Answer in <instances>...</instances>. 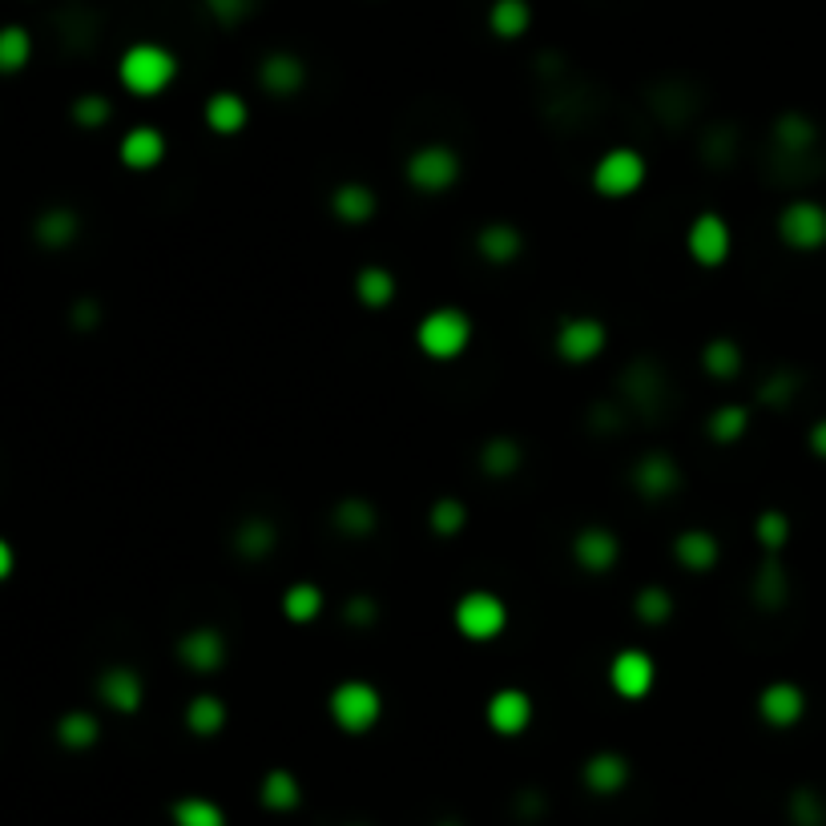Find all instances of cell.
I'll return each mask as SVG.
<instances>
[{
    "label": "cell",
    "instance_id": "13",
    "mask_svg": "<svg viewBox=\"0 0 826 826\" xmlns=\"http://www.w3.org/2000/svg\"><path fill=\"white\" fill-rule=\"evenodd\" d=\"M101 698L110 701L113 710H138L141 701V681L134 669H105L97 681Z\"/></svg>",
    "mask_w": 826,
    "mask_h": 826
},
{
    "label": "cell",
    "instance_id": "24",
    "mask_svg": "<svg viewBox=\"0 0 826 826\" xmlns=\"http://www.w3.org/2000/svg\"><path fill=\"white\" fill-rule=\"evenodd\" d=\"M319 593L314 588H307V585H299V588H290L287 597H283V609H287V617H295V621H307V617H314L319 613Z\"/></svg>",
    "mask_w": 826,
    "mask_h": 826
},
{
    "label": "cell",
    "instance_id": "6",
    "mask_svg": "<svg viewBox=\"0 0 826 826\" xmlns=\"http://www.w3.org/2000/svg\"><path fill=\"white\" fill-rule=\"evenodd\" d=\"M782 239L794 246V251H814L826 242V210L814 206V202H794L787 214H782Z\"/></svg>",
    "mask_w": 826,
    "mask_h": 826
},
{
    "label": "cell",
    "instance_id": "4",
    "mask_svg": "<svg viewBox=\"0 0 826 826\" xmlns=\"http://www.w3.org/2000/svg\"><path fill=\"white\" fill-rule=\"evenodd\" d=\"M641 177H645V162H641L638 153L613 150L597 162L593 186L601 190V194H609V198H626V194H633V190L641 186Z\"/></svg>",
    "mask_w": 826,
    "mask_h": 826
},
{
    "label": "cell",
    "instance_id": "2",
    "mask_svg": "<svg viewBox=\"0 0 826 826\" xmlns=\"http://www.w3.org/2000/svg\"><path fill=\"white\" fill-rule=\"evenodd\" d=\"M468 335H472V326H468V319H463L460 311H432L424 323H420V331H415L420 347H424L432 359H456V355L468 347Z\"/></svg>",
    "mask_w": 826,
    "mask_h": 826
},
{
    "label": "cell",
    "instance_id": "14",
    "mask_svg": "<svg viewBox=\"0 0 826 826\" xmlns=\"http://www.w3.org/2000/svg\"><path fill=\"white\" fill-rule=\"evenodd\" d=\"M802 693L794 686H770L762 693V718L766 722H775V726H794L802 718Z\"/></svg>",
    "mask_w": 826,
    "mask_h": 826
},
{
    "label": "cell",
    "instance_id": "17",
    "mask_svg": "<svg viewBox=\"0 0 826 826\" xmlns=\"http://www.w3.org/2000/svg\"><path fill=\"white\" fill-rule=\"evenodd\" d=\"M177 826H226V814L210 799H182L174 806Z\"/></svg>",
    "mask_w": 826,
    "mask_h": 826
},
{
    "label": "cell",
    "instance_id": "29",
    "mask_svg": "<svg viewBox=\"0 0 826 826\" xmlns=\"http://www.w3.org/2000/svg\"><path fill=\"white\" fill-rule=\"evenodd\" d=\"M681 557L689 564H710L714 561V544H710V537H686L681 540Z\"/></svg>",
    "mask_w": 826,
    "mask_h": 826
},
{
    "label": "cell",
    "instance_id": "11",
    "mask_svg": "<svg viewBox=\"0 0 826 826\" xmlns=\"http://www.w3.org/2000/svg\"><path fill=\"white\" fill-rule=\"evenodd\" d=\"M528 718H532V705H528V698L520 689H501V693L489 701V722L492 730H501V734H520V730L528 726Z\"/></svg>",
    "mask_w": 826,
    "mask_h": 826
},
{
    "label": "cell",
    "instance_id": "5",
    "mask_svg": "<svg viewBox=\"0 0 826 826\" xmlns=\"http://www.w3.org/2000/svg\"><path fill=\"white\" fill-rule=\"evenodd\" d=\"M456 626H460V633H468V638L477 641L496 638L504 629V605L492 593H468L460 601V609H456Z\"/></svg>",
    "mask_w": 826,
    "mask_h": 826
},
{
    "label": "cell",
    "instance_id": "27",
    "mask_svg": "<svg viewBox=\"0 0 826 826\" xmlns=\"http://www.w3.org/2000/svg\"><path fill=\"white\" fill-rule=\"evenodd\" d=\"M339 206H343V214H351L355 222H364L367 214H371V194H367L364 186H347L339 194Z\"/></svg>",
    "mask_w": 826,
    "mask_h": 826
},
{
    "label": "cell",
    "instance_id": "23",
    "mask_svg": "<svg viewBox=\"0 0 826 826\" xmlns=\"http://www.w3.org/2000/svg\"><path fill=\"white\" fill-rule=\"evenodd\" d=\"M190 726H194V730H198V734H214V730H218V726H222V705H218V701H214V698H198V701H194V705H190Z\"/></svg>",
    "mask_w": 826,
    "mask_h": 826
},
{
    "label": "cell",
    "instance_id": "19",
    "mask_svg": "<svg viewBox=\"0 0 826 826\" xmlns=\"http://www.w3.org/2000/svg\"><path fill=\"white\" fill-rule=\"evenodd\" d=\"M585 778L593 790H617L621 782H626V762H621L617 754H601V758L588 762Z\"/></svg>",
    "mask_w": 826,
    "mask_h": 826
},
{
    "label": "cell",
    "instance_id": "8",
    "mask_svg": "<svg viewBox=\"0 0 826 826\" xmlns=\"http://www.w3.org/2000/svg\"><path fill=\"white\" fill-rule=\"evenodd\" d=\"M689 251H693V259L705 266H718L722 259H726L730 251V230L726 222L718 218V214H701L698 222H693V230H689Z\"/></svg>",
    "mask_w": 826,
    "mask_h": 826
},
{
    "label": "cell",
    "instance_id": "20",
    "mask_svg": "<svg viewBox=\"0 0 826 826\" xmlns=\"http://www.w3.org/2000/svg\"><path fill=\"white\" fill-rule=\"evenodd\" d=\"M613 552H617V544L609 532H588V537L576 540V557H581L588 569H605V564L613 561Z\"/></svg>",
    "mask_w": 826,
    "mask_h": 826
},
{
    "label": "cell",
    "instance_id": "7",
    "mask_svg": "<svg viewBox=\"0 0 826 826\" xmlns=\"http://www.w3.org/2000/svg\"><path fill=\"white\" fill-rule=\"evenodd\" d=\"M609 681H613V689L621 698H641L653 686V662L638 650L617 653L613 665H609Z\"/></svg>",
    "mask_w": 826,
    "mask_h": 826
},
{
    "label": "cell",
    "instance_id": "32",
    "mask_svg": "<svg viewBox=\"0 0 826 826\" xmlns=\"http://www.w3.org/2000/svg\"><path fill=\"white\" fill-rule=\"evenodd\" d=\"M814 448H818V451L826 456V424L818 427V432H814Z\"/></svg>",
    "mask_w": 826,
    "mask_h": 826
},
{
    "label": "cell",
    "instance_id": "3",
    "mask_svg": "<svg viewBox=\"0 0 826 826\" xmlns=\"http://www.w3.org/2000/svg\"><path fill=\"white\" fill-rule=\"evenodd\" d=\"M331 714L343 730L359 734V730H371L379 722V693L364 681H347V686L335 689L331 698Z\"/></svg>",
    "mask_w": 826,
    "mask_h": 826
},
{
    "label": "cell",
    "instance_id": "12",
    "mask_svg": "<svg viewBox=\"0 0 826 826\" xmlns=\"http://www.w3.org/2000/svg\"><path fill=\"white\" fill-rule=\"evenodd\" d=\"M165 141L158 129H129L122 138V162L134 165V170H150V165L162 162Z\"/></svg>",
    "mask_w": 826,
    "mask_h": 826
},
{
    "label": "cell",
    "instance_id": "30",
    "mask_svg": "<svg viewBox=\"0 0 826 826\" xmlns=\"http://www.w3.org/2000/svg\"><path fill=\"white\" fill-rule=\"evenodd\" d=\"M73 113H77V122H81V126H101V117H105V105H101V101H81Z\"/></svg>",
    "mask_w": 826,
    "mask_h": 826
},
{
    "label": "cell",
    "instance_id": "26",
    "mask_svg": "<svg viewBox=\"0 0 826 826\" xmlns=\"http://www.w3.org/2000/svg\"><path fill=\"white\" fill-rule=\"evenodd\" d=\"M186 657L198 665V669H210V665L222 657V645H218L214 638H206V633H198V638L186 641Z\"/></svg>",
    "mask_w": 826,
    "mask_h": 826
},
{
    "label": "cell",
    "instance_id": "9",
    "mask_svg": "<svg viewBox=\"0 0 826 826\" xmlns=\"http://www.w3.org/2000/svg\"><path fill=\"white\" fill-rule=\"evenodd\" d=\"M408 174L420 190H444L456 182V153L451 150H420L408 162Z\"/></svg>",
    "mask_w": 826,
    "mask_h": 826
},
{
    "label": "cell",
    "instance_id": "22",
    "mask_svg": "<svg viewBox=\"0 0 826 826\" xmlns=\"http://www.w3.org/2000/svg\"><path fill=\"white\" fill-rule=\"evenodd\" d=\"M492 25H496V33H504V37H516V33H525V25H528L525 0H501V4L492 9Z\"/></svg>",
    "mask_w": 826,
    "mask_h": 826
},
{
    "label": "cell",
    "instance_id": "28",
    "mask_svg": "<svg viewBox=\"0 0 826 826\" xmlns=\"http://www.w3.org/2000/svg\"><path fill=\"white\" fill-rule=\"evenodd\" d=\"M37 234L45 242H53V246H57V242H65L69 234H73V218H69V214H45V218H41V226H37Z\"/></svg>",
    "mask_w": 826,
    "mask_h": 826
},
{
    "label": "cell",
    "instance_id": "16",
    "mask_svg": "<svg viewBox=\"0 0 826 826\" xmlns=\"http://www.w3.org/2000/svg\"><path fill=\"white\" fill-rule=\"evenodd\" d=\"M206 122H210V129H218V134H234V129H242V122H246V105H242L234 93H218V97H210V105H206Z\"/></svg>",
    "mask_w": 826,
    "mask_h": 826
},
{
    "label": "cell",
    "instance_id": "15",
    "mask_svg": "<svg viewBox=\"0 0 826 826\" xmlns=\"http://www.w3.org/2000/svg\"><path fill=\"white\" fill-rule=\"evenodd\" d=\"M33 57V41L21 25H4L0 28V73H16L25 69Z\"/></svg>",
    "mask_w": 826,
    "mask_h": 826
},
{
    "label": "cell",
    "instance_id": "31",
    "mask_svg": "<svg viewBox=\"0 0 826 826\" xmlns=\"http://www.w3.org/2000/svg\"><path fill=\"white\" fill-rule=\"evenodd\" d=\"M13 564H16L13 544H9V540H0V581H9V576H13Z\"/></svg>",
    "mask_w": 826,
    "mask_h": 826
},
{
    "label": "cell",
    "instance_id": "1",
    "mask_svg": "<svg viewBox=\"0 0 826 826\" xmlns=\"http://www.w3.org/2000/svg\"><path fill=\"white\" fill-rule=\"evenodd\" d=\"M174 81V57L162 45H134L122 57V85L138 97H153Z\"/></svg>",
    "mask_w": 826,
    "mask_h": 826
},
{
    "label": "cell",
    "instance_id": "21",
    "mask_svg": "<svg viewBox=\"0 0 826 826\" xmlns=\"http://www.w3.org/2000/svg\"><path fill=\"white\" fill-rule=\"evenodd\" d=\"M263 802H266V806H275V811H290V806L299 802V787H295V778L283 775V770H275V775L263 782Z\"/></svg>",
    "mask_w": 826,
    "mask_h": 826
},
{
    "label": "cell",
    "instance_id": "18",
    "mask_svg": "<svg viewBox=\"0 0 826 826\" xmlns=\"http://www.w3.org/2000/svg\"><path fill=\"white\" fill-rule=\"evenodd\" d=\"M57 738H61V746H69V750H85V746L97 742V722L89 714H65L61 726H57Z\"/></svg>",
    "mask_w": 826,
    "mask_h": 826
},
{
    "label": "cell",
    "instance_id": "25",
    "mask_svg": "<svg viewBox=\"0 0 826 826\" xmlns=\"http://www.w3.org/2000/svg\"><path fill=\"white\" fill-rule=\"evenodd\" d=\"M355 287H359L364 302H371V307H379V302L391 299V275H388V271H364Z\"/></svg>",
    "mask_w": 826,
    "mask_h": 826
},
{
    "label": "cell",
    "instance_id": "10",
    "mask_svg": "<svg viewBox=\"0 0 826 826\" xmlns=\"http://www.w3.org/2000/svg\"><path fill=\"white\" fill-rule=\"evenodd\" d=\"M557 347H561L564 359H593L605 347V326L597 319H573V323L561 326Z\"/></svg>",
    "mask_w": 826,
    "mask_h": 826
}]
</instances>
